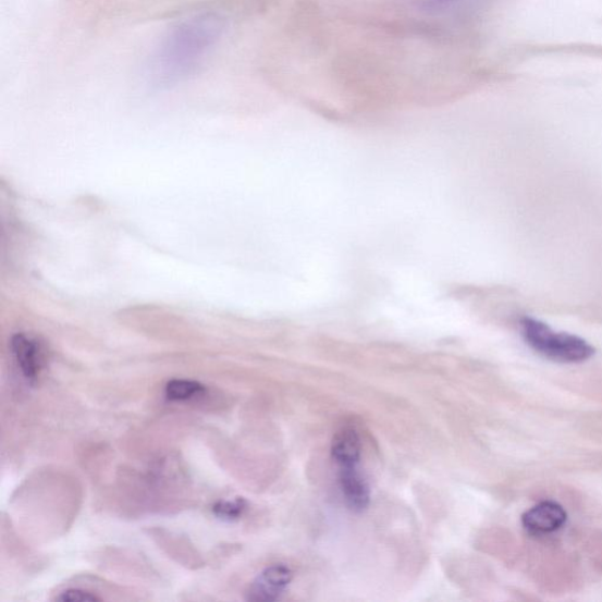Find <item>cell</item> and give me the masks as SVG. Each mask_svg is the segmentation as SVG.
I'll return each instance as SVG.
<instances>
[{
    "instance_id": "obj_1",
    "label": "cell",
    "mask_w": 602,
    "mask_h": 602,
    "mask_svg": "<svg viewBox=\"0 0 602 602\" xmlns=\"http://www.w3.org/2000/svg\"><path fill=\"white\" fill-rule=\"evenodd\" d=\"M223 30L222 13L212 9L200 11L171 28L155 57V81L168 84L194 75Z\"/></svg>"
},
{
    "instance_id": "obj_2",
    "label": "cell",
    "mask_w": 602,
    "mask_h": 602,
    "mask_svg": "<svg viewBox=\"0 0 602 602\" xmlns=\"http://www.w3.org/2000/svg\"><path fill=\"white\" fill-rule=\"evenodd\" d=\"M523 335L528 345L543 357L560 363H582L594 355V348L581 337L556 333L543 322L524 318Z\"/></svg>"
},
{
    "instance_id": "obj_3",
    "label": "cell",
    "mask_w": 602,
    "mask_h": 602,
    "mask_svg": "<svg viewBox=\"0 0 602 602\" xmlns=\"http://www.w3.org/2000/svg\"><path fill=\"white\" fill-rule=\"evenodd\" d=\"M293 579L292 569L284 564H275L263 569L249 586L248 601H274L287 589Z\"/></svg>"
},
{
    "instance_id": "obj_4",
    "label": "cell",
    "mask_w": 602,
    "mask_h": 602,
    "mask_svg": "<svg viewBox=\"0 0 602 602\" xmlns=\"http://www.w3.org/2000/svg\"><path fill=\"white\" fill-rule=\"evenodd\" d=\"M566 520V511L554 502H542L527 511L523 516V525L526 530L538 536L561 530Z\"/></svg>"
},
{
    "instance_id": "obj_5",
    "label": "cell",
    "mask_w": 602,
    "mask_h": 602,
    "mask_svg": "<svg viewBox=\"0 0 602 602\" xmlns=\"http://www.w3.org/2000/svg\"><path fill=\"white\" fill-rule=\"evenodd\" d=\"M340 481L346 504L351 509L361 512L370 504V489L357 466L341 467Z\"/></svg>"
},
{
    "instance_id": "obj_6",
    "label": "cell",
    "mask_w": 602,
    "mask_h": 602,
    "mask_svg": "<svg viewBox=\"0 0 602 602\" xmlns=\"http://www.w3.org/2000/svg\"><path fill=\"white\" fill-rule=\"evenodd\" d=\"M12 352L28 383H35L40 371L41 356L38 344L25 334L13 335Z\"/></svg>"
},
{
    "instance_id": "obj_7",
    "label": "cell",
    "mask_w": 602,
    "mask_h": 602,
    "mask_svg": "<svg viewBox=\"0 0 602 602\" xmlns=\"http://www.w3.org/2000/svg\"><path fill=\"white\" fill-rule=\"evenodd\" d=\"M331 453L340 467L358 466L361 444L357 431L352 428L337 431L332 440Z\"/></svg>"
},
{
    "instance_id": "obj_8",
    "label": "cell",
    "mask_w": 602,
    "mask_h": 602,
    "mask_svg": "<svg viewBox=\"0 0 602 602\" xmlns=\"http://www.w3.org/2000/svg\"><path fill=\"white\" fill-rule=\"evenodd\" d=\"M205 393V386L195 380L173 379L165 388L167 398L171 402H186Z\"/></svg>"
},
{
    "instance_id": "obj_9",
    "label": "cell",
    "mask_w": 602,
    "mask_h": 602,
    "mask_svg": "<svg viewBox=\"0 0 602 602\" xmlns=\"http://www.w3.org/2000/svg\"><path fill=\"white\" fill-rule=\"evenodd\" d=\"M247 508V502L243 497L233 499V501H220L212 507L214 516L224 521H234L239 519Z\"/></svg>"
},
{
    "instance_id": "obj_10",
    "label": "cell",
    "mask_w": 602,
    "mask_h": 602,
    "mask_svg": "<svg viewBox=\"0 0 602 602\" xmlns=\"http://www.w3.org/2000/svg\"><path fill=\"white\" fill-rule=\"evenodd\" d=\"M58 601L63 602H94L101 599L91 592L84 590H67L56 598Z\"/></svg>"
}]
</instances>
